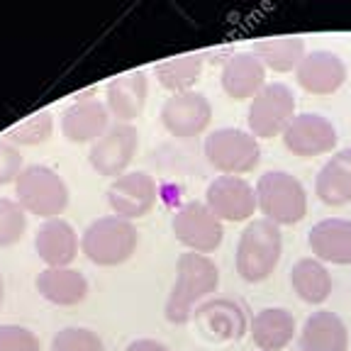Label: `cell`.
I'll return each instance as SVG.
<instances>
[{
  "mask_svg": "<svg viewBox=\"0 0 351 351\" xmlns=\"http://www.w3.org/2000/svg\"><path fill=\"white\" fill-rule=\"evenodd\" d=\"M137 149H139L137 127L115 122V125H110L105 130L103 137L90 144L88 161H90V169L98 176H105V178L115 181L122 173H127V166L137 156Z\"/></svg>",
  "mask_w": 351,
  "mask_h": 351,
  "instance_id": "obj_9",
  "label": "cell"
},
{
  "mask_svg": "<svg viewBox=\"0 0 351 351\" xmlns=\"http://www.w3.org/2000/svg\"><path fill=\"white\" fill-rule=\"evenodd\" d=\"M156 195H159V188L147 171H127L110 183L108 205L115 217L134 222L152 213V208L156 205Z\"/></svg>",
  "mask_w": 351,
  "mask_h": 351,
  "instance_id": "obj_12",
  "label": "cell"
},
{
  "mask_svg": "<svg viewBox=\"0 0 351 351\" xmlns=\"http://www.w3.org/2000/svg\"><path fill=\"white\" fill-rule=\"evenodd\" d=\"M295 332V317L285 307H263L252 319V339L261 351L285 349Z\"/></svg>",
  "mask_w": 351,
  "mask_h": 351,
  "instance_id": "obj_23",
  "label": "cell"
},
{
  "mask_svg": "<svg viewBox=\"0 0 351 351\" xmlns=\"http://www.w3.org/2000/svg\"><path fill=\"white\" fill-rule=\"evenodd\" d=\"M295 117V95L285 83H266L249 103L247 122L256 139L280 137Z\"/></svg>",
  "mask_w": 351,
  "mask_h": 351,
  "instance_id": "obj_7",
  "label": "cell"
},
{
  "mask_svg": "<svg viewBox=\"0 0 351 351\" xmlns=\"http://www.w3.org/2000/svg\"><path fill=\"white\" fill-rule=\"evenodd\" d=\"M205 205L219 222H249L258 210L256 188L241 176H217L205 191Z\"/></svg>",
  "mask_w": 351,
  "mask_h": 351,
  "instance_id": "obj_10",
  "label": "cell"
},
{
  "mask_svg": "<svg viewBox=\"0 0 351 351\" xmlns=\"http://www.w3.org/2000/svg\"><path fill=\"white\" fill-rule=\"evenodd\" d=\"M213 122V105L208 95L197 90H186L166 98L161 108V125L176 139L200 137Z\"/></svg>",
  "mask_w": 351,
  "mask_h": 351,
  "instance_id": "obj_11",
  "label": "cell"
},
{
  "mask_svg": "<svg viewBox=\"0 0 351 351\" xmlns=\"http://www.w3.org/2000/svg\"><path fill=\"white\" fill-rule=\"evenodd\" d=\"M139 247V232L130 219L108 217L93 219L81 234V252L95 266H122L127 263Z\"/></svg>",
  "mask_w": 351,
  "mask_h": 351,
  "instance_id": "obj_3",
  "label": "cell"
},
{
  "mask_svg": "<svg viewBox=\"0 0 351 351\" xmlns=\"http://www.w3.org/2000/svg\"><path fill=\"white\" fill-rule=\"evenodd\" d=\"M291 288L307 305H322L332 295V276L322 261H317L315 256H305L293 263Z\"/></svg>",
  "mask_w": 351,
  "mask_h": 351,
  "instance_id": "obj_24",
  "label": "cell"
},
{
  "mask_svg": "<svg viewBox=\"0 0 351 351\" xmlns=\"http://www.w3.org/2000/svg\"><path fill=\"white\" fill-rule=\"evenodd\" d=\"M283 254L280 227L269 219H252L237 241V274L247 283H263L278 269Z\"/></svg>",
  "mask_w": 351,
  "mask_h": 351,
  "instance_id": "obj_2",
  "label": "cell"
},
{
  "mask_svg": "<svg viewBox=\"0 0 351 351\" xmlns=\"http://www.w3.org/2000/svg\"><path fill=\"white\" fill-rule=\"evenodd\" d=\"M37 293L51 305L73 307L81 305L88 298V280L81 271L66 266V269H44L34 280Z\"/></svg>",
  "mask_w": 351,
  "mask_h": 351,
  "instance_id": "obj_21",
  "label": "cell"
},
{
  "mask_svg": "<svg viewBox=\"0 0 351 351\" xmlns=\"http://www.w3.org/2000/svg\"><path fill=\"white\" fill-rule=\"evenodd\" d=\"M108 127L110 112L100 100H76L61 112V134L71 144H93L103 137Z\"/></svg>",
  "mask_w": 351,
  "mask_h": 351,
  "instance_id": "obj_18",
  "label": "cell"
},
{
  "mask_svg": "<svg viewBox=\"0 0 351 351\" xmlns=\"http://www.w3.org/2000/svg\"><path fill=\"white\" fill-rule=\"evenodd\" d=\"M51 132H54V117L49 110H39L32 112L27 120H22L8 132V139L15 147H39V144L49 142Z\"/></svg>",
  "mask_w": 351,
  "mask_h": 351,
  "instance_id": "obj_28",
  "label": "cell"
},
{
  "mask_svg": "<svg viewBox=\"0 0 351 351\" xmlns=\"http://www.w3.org/2000/svg\"><path fill=\"white\" fill-rule=\"evenodd\" d=\"M149 95V78L144 71H127L115 76L105 88V108L110 117L132 125L144 112Z\"/></svg>",
  "mask_w": 351,
  "mask_h": 351,
  "instance_id": "obj_15",
  "label": "cell"
},
{
  "mask_svg": "<svg viewBox=\"0 0 351 351\" xmlns=\"http://www.w3.org/2000/svg\"><path fill=\"white\" fill-rule=\"evenodd\" d=\"M0 351H42V341L27 327L0 324Z\"/></svg>",
  "mask_w": 351,
  "mask_h": 351,
  "instance_id": "obj_31",
  "label": "cell"
},
{
  "mask_svg": "<svg viewBox=\"0 0 351 351\" xmlns=\"http://www.w3.org/2000/svg\"><path fill=\"white\" fill-rule=\"evenodd\" d=\"M171 230L188 252L205 254V256L217 252L222 239H225L222 222L210 213L208 205L197 203V200L183 203L176 210L173 219H171Z\"/></svg>",
  "mask_w": 351,
  "mask_h": 351,
  "instance_id": "obj_8",
  "label": "cell"
},
{
  "mask_svg": "<svg viewBox=\"0 0 351 351\" xmlns=\"http://www.w3.org/2000/svg\"><path fill=\"white\" fill-rule=\"evenodd\" d=\"M295 81L310 95H332L346 83V64L335 51L315 49L295 69Z\"/></svg>",
  "mask_w": 351,
  "mask_h": 351,
  "instance_id": "obj_14",
  "label": "cell"
},
{
  "mask_svg": "<svg viewBox=\"0 0 351 351\" xmlns=\"http://www.w3.org/2000/svg\"><path fill=\"white\" fill-rule=\"evenodd\" d=\"M256 203L263 219L278 227L298 225L307 215L305 186L288 171H266L258 178Z\"/></svg>",
  "mask_w": 351,
  "mask_h": 351,
  "instance_id": "obj_5",
  "label": "cell"
},
{
  "mask_svg": "<svg viewBox=\"0 0 351 351\" xmlns=\"http://www.w3.org/2000/svg\"><path fill=\"white\" fill-rule=\"evenodd\" d=\"M315 195L329 208L351 203V147L332 154L315 178Z\"/></svg>",
  "mask_w": 351,
  "mask_h": 351,
  "instance_id": "obj_22",
  "label": "cell"
},
{
  "mask_svg": "<svg viewBox=\"0 0 351 351\" xmlns=\"http://www.w3.org/2000/svg\"><path fill=\"white\" fill-rule=\"evenodd\" d=\"M51 351H105V344L93 329L64 327L51 337Z\"/></svg>",
  "mask_w": 351,
  "mask_h": 351,
  "instance_id": "obj_30",
  "label": "cell"
},
{
  "mask_svg": "<svg viewBox=\"0 0 351 351\" xmlns=\"http://www.w3.org/2000/svg\"><path fill=\"white\" fill-rule=\"evenodd\" d=\"M154 73H156V81L166 90H171V95L186 93V90H193L203 73V54H183L176 59H166L154 69Z\"/></svg>",
  "mask_w": 351,
  "mask_h": 351,
  "instance_id": "obj_27",
  "label": "cell"
},
{
  "mask_svg": "<svg viewBox=\"0 0 351 351\" xmlns=\"http://www.w3.org/2000/svg\"><path fill=\"white\" fill-rule=\"evenodd\" d=\"M280 139H283V147L293 156L313 159V156H322V154L332 152L339 137H337V127L324 115H319V112H300L283 130Z\"/></svg>",
  "mask_w": 351,
  "mask_h": 351,
  "instance_id": "obj_13",
  "label": "cell"
},
{
  "mask_svg": "<svg viewBox=\"0 0 351 351\" xmlns=\"http://www.w3.org/2000/svg\"><path fill=\"white\" fill-rule=\"evenodd\" d=\"M302 351H346L349 329L344 319L332 310H317L305 319L300 329Z\"/></svg>",
  "mask_w": 351,
  "mask_h": 351,
  "instance_id": "obj_20",
  "label": "cell"
},
{
  "mask_svg": "<svg viewBox=\"0 0 351 351\" xmlns=\"http://www.w3.org/2000/svg\"><path fill=\"white\" fill-rule=\"evenodd\" d=\"M27 232V213L10 197H0V249L12 247Z\"/></svg>",
  "mask_w": 351,
  "mask_h": 351,
  "instance_id": "obj_29",
  "label": "cell"
},
{
  "mask_svg": "<svg viewBox=\"0 0 351 351\" xmlns=\"http://www.w3.org/2000/svg\"><path fill=\"white\" fill-rule=\"evenodd\" d=\"M15 195L25 213L42 217L44 222L61 217L71 200V193H69L64 178L44 164L25 166V171L15 181Z\"/></svg>",
  "mask_w": 351,
  "mask_h": 351,
  "instance_id": "obj_4",
  "label": "cell"
},
{
  "mask_svg": "<svg viewBox=\"0 0 351 351\" xmlns=\"http://www.w3.org/2000/svg\"><path fill=\"white\" fill-rule=\"evenodd\" d=\"M205 159L222 176H244L261 161V147L252 132L237 127H219L210 132L203 144Z\"/></svg>",
  "mask_w": 351,
  "mask_h": 351,
  "instance_id": "obj_6",
  "label": "cell"
},
{
  "mask_svg": "<svg viewBox=\"0 0 351 351\" xmlns=\"http://www.w3.org/2000/svg\"><path fill=\"white\" fill-rule=\"evenodd\" d=\"M3 298H5V280H3V274H0V305H3Z\"/></svg>",
  "mask_w": 351,
  "mask_h": 351,
  "instance_id": "obj_34",
  "label": "cell"
},
{
  "mask_svg": "<svg viewBox=\"0 0 351 351\" xmlns=\"http://www.w3.org/2000/svg\"><path fill=\"white\" fill-rule=\"evenodd\" d=\"M219 83L227 98L252 100L266 86V66L258 61L254 51H237L227 56L219 71Z\"/></svg>",
  "mask_w": 351,
  "mask_h": 351,
  "instance_id": "obj_17",
  "label": "cell"
},
{
  "mask_svg": "<svg viewBox=\"0 0 351 351\" xmlns=\"http://www.w3.org/2000/svg\"><path fill=\"white\" fill-rule=\"evenodd\" d=\"M307 247L322 263L351 266V219H322L307 234Z\"/></svg>",
  "mask_w": 351,
  "mask_h": 351,
  "instance_id": "obj_19",
  "label": "cell"
},
{
  "mask_svg": "<svg viewBox=\"0 0 351 351\" xmlns=\"http://www.w3.org/2000/svg\"><path fill=\"white\" fill-rule=\"evenodd\" d=\"M125 351H171V349L159 339H134L127 344Z\"/></svg>",
  "mask_w": 351,
  "mask_h": 351,
  "instance_id": "obj_33",
  "label": "cell"
},
{
  "mask_svg": "<svg viewBox=\"0 0 351 351\" xmlns=\"http://www.w3.org/2000/svg\"><path fill=\"white\" fill-rule=\"evenodd\" d=\"M254 54L258 56L266 71L291 73L295 71L300 61L305 59V39L302 37H276V39H258L254 44Z\"/></svg>",
  "mask_w": 351,
  "mask_h": 351,
  "instance_id": "obj_25",
  "label": "cell"
},
{
  "mask_svg": "<svg viewBox=\"0 0 351 351\" xmlns=\"http://www.w3.org/2000/svg\"><path fill=\"white\" fill-rule=\"evenodd\" d=\"M22 171H25V161L20 149L10 142H0V186L15 183Z\"/></svg>",
  "mask_w": 351,
  "mask_h": 351,
  "instance_id": "obj_32",
  "label": "cell"
},
{
  "mask_svg": "<svg viewBox=\"0 0 351 351\" xmlns=\"http://www.w3.org/2000/svg\"><path fill=\"white\" fill-rule=\"evenodd\" d=\"M34 252L47 269H66L78 256V232L61 217L47 219L34 232Z\"/></svg>",
  "mask_w": 351,
  "mask_h": 351,
  "instance_id": "obj_16",
  "label": "cell"
},
{
  "mask_svg": "<svg viewBox=\"0 0 351 351\" xmlns=\"http://www.w3.org/2000/svg\"><path fill=\"white\" fill-rule=\"evenodd\" d=\"M219 288V269L205 254L183 252L176 261V280L166 300V319L171 324H186L205 298Z\"/></svg>",
  "mask_w": 351,
  "mask_h": 351,
  "instance_id": "obj_1",
  "label": "cell"
},
{
  "mask_svg": "<svg viewBox=\"0 0 351 351\" xmlns=\"http://www.w3.org/2000/svg\"><path fill=\"white\" fill-rule=\"evenodd\" d=\"M193 317L205 332H213L217 339H232V337L237 339L244 332V315L239 313V307L227 300L205 302L193 313Z\"/></svg>",
  "mask_w": 351,
  "mask_h": 351,
  "instance_id": "obj_26",
  "label": "cell"
}]
</instances>
